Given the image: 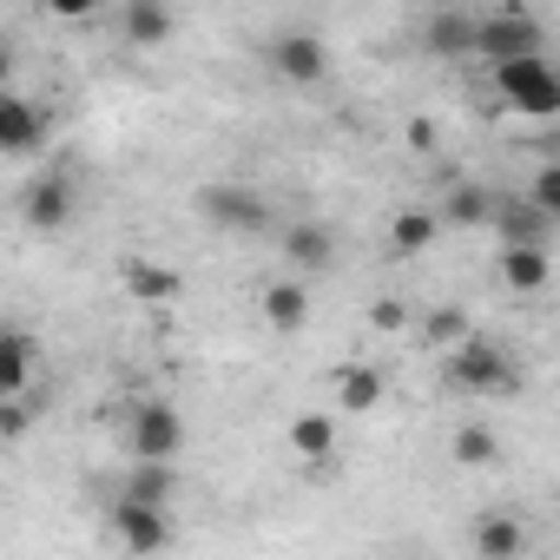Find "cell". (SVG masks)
Returning <instances> with one entry per match:
<instances>
[{"mask_svg": "<svg viewBox=\"0 0 560 560\" xmlns=\"http://www.w3.org/2000/svg\"><path fill=\"white\" fill-rule=\"evenodd\" d=\"M448 455H455L462 468H494V462H501V442H494L488 422H462L455 442H448Z\"/></svg>", "mask_w": 560, "mask_h": 560, "instance_id": "cell-25", "label": "cell"}, {"mask_svg": "<svg viewBox=\"0 0 560 560\" xmlns=\"http://www.w3.org/2000/svg\"><path fill=\"white\" fill-rule=\"evenodd\" d=\"M422 47L435 60H468L475 54V8H435L422 21Z\"/></svg>", "mask_w": 560, "mask_h": 560, "instance_id": "cell-14", "label": "cell"}, {"mask_svg": "<svg viewBox=\"0 0 560 560\" xmlns=\"http://www.w3.org/2000/svg\"><path fill=\"white\" fill-rule=\"evenodd\" d=\"M402 139H409V152H435V145H442L435 119H409V126H402Z\"/></svg>", "mask_w": 560, "mask_h": 560, "instance_id": "cell-28", "label": "cell"}, {"mask_svg": "<svg viewBox=\"0 0 560 560\" xmlns=\"http://www.w3.org/2000/svg\"><path fill=\"white\" fill-rule=\"evenodd\" d=\"M8 80H14V47L0 40V93H8Z\"/></svg>", "mask_w": 560, "mask_h": 560, "instance_id": "cell-29", "label": "cell"}, {"mask_svg": "<svg viewBox=\"0 0 560 560\" xmlns=\"http://www.w3.org/2000/svg\"><path fill=\"white\" fill-rule=\"evenodd\" d=\"M475 560H521L527 553V521L514 514V508H488V514H475Z\"/></svg>", "mask_w": 560, "mask_h": 560, "instance_id": "cell-12", "label": "cell"}, {"mask_svg": "<svg viewBox=\"0 0 560 560\" xmlns=\"http://www.w3.org/2000/svg\"><path fill=\"white\" fill-rule=\"evenodd\" d=\"M442 383L455 389V396H521V357L508 350V343H494V337H468L462 350H448L442 357Z\"/></svg>", "mask_w": 560, "mask_h": 560, "instance_id": "cell-1", "label": "cell"}, {"mask_svg": "<svg viewBox=\"0 0 560 560\" xmlns=\"http://www.w3.org/2000/svg\"><path fill=\"white\" fill-rule=\"evenodd\" d=\"M468 337H475V324H468L462 304H435V311H422V343H429V350L448 357V350H462Z\"/></svg>", "mask_w": 560, "mask_h": 560, "instance_id": "cell-23", "label": "cell"}, {"mask_svg": "<svg viewBox=\"0 0 560 560\" xmlns=\"http://www.w3.org/2000/svg\"><path fill=\"white\" fill-rule=\"evenodd\" d=\"M119 291H126L132 304H145V311H165V304L185 298V277H178L172 264H159V257H126V264H119Z\"/></svg>", "mask_w": 560, "mask_h": 560, "instance_id": "cell-10", "label": "cell"}, {"mask_svg": "<svg viewBox=\"0 0 560 560\" xmlns=\"http://www.w3.org/2000/svg\"><path fill=\"white\" fill-rule=\"evenodd\" d=\"M435 237H442V224H435L429 205H402V211L389 218V250H396V257H422Z\"/></svg>", "mask_w": 560, "mask_h": 560, "instance_id": "cell-22", "label": "cell"}, {"mask_svg": "<svg viewBox=\"0 0 560 560\" xmlns=\"http://www.w3.org/2000/svg\"><path fill=\"white\" fill-rule=\"evenodd\" d=\"M264 67L284 80V86H324L330 80V47L311 27H277L264 40Z\"/></svg>", "mask_w": 560, "mask_h": 560, "instance_id": "cell-6", "label": "cell"}, {"mask_svg": "<svg viewBox=\"0 0 560 560\" xmlns=\"http://www.w3.org/2000/svg\"><path fill=\"white\" fill-rule=\"evenodd\" d=\"M198 218L211 231L257 237V231H270V198L257 185H244V178H211V185H198Z\"/></svg>", "mask_w": 560, "mask_h": 560, "instance_id": "cell-5", "label": "cell"}, {"mask_svg": "<svg viewBox=\"0 0 560 560\" xmlns=\"http://www.w3.org/2000/svg\"><path fill=\"white\" fill-rule=\"evenodd\" d=\"M119 34L132 47H165L178 34V14L165 8V0H126V8H119Z\"/></svg>", "mask_w": 560, "mask_h": 560, "instance_id": "cell-18", "label": "cell"}, {"mask_svg": "<svg viewBox=\"0 0 560 560\" xmlns=\"http://www.w3.org/2000/svg\"><path fill=\"white\" fill-rule=\"evenodd\" d=\"M126 455L139 468H178V455H185V416L165 396H139L126 409Z\"/></svg>", "mask_w": 560, "mask_h": 560, "instance_id": "cell-2", "label": "cell"}, {"mask_svg": "<svg viewBox=\"0 0 560 560\" xmlns=\"http://www.w3.org/2000/svg\"><path fill=\"white\" fill-rule=\"evenodd\" d=\"M494 237H501V250H521V244H547V218H534L527 211V198H494Z\"/></svg>", "mask_w": 560, "mask_h": 560, "instance_id": "cell-21", "label": "cell"}, {"mask_svg": "<svg viewBox=\"0 0 560 560\" xmlns=\"http://www.w3.org/2000/svg\"><path fill=\"white\" fill-rule=\"evenodd\" d=\"M494 198H501V191H488L481 178H455V185L442 191V205H429V211H435V224H455V231H481V224L494 218Z\"/></svg>", "mask_w": 560, "mask_h": 560, "instance_id": "cell-13", "label": "cell"}, {"mask_svg": "<svg viewBox=\"0 0 560 560\" xmlns=\"http://www.w3.org/2000/svg\"><path fill=\"white\" fill-rule=\"evenodd\" d=\"M126 501H145V508H172V494H178V468H126V488H119Z\"/></svg>", "mask_w": 560, "mask_h": 560, "instance_id": "cell-24", "label": "cell"}, {"mask_svg": "<svg viewBox=\"0 0 560 560\" xmlns=\"http://www.w3.org/2000/svg\"><path fill=\"white\" fill-rule=\"evenodd\" d=\"M383 396H389L383 363H343V370L330 376V402H337L330 416H337V422H343V416H350V422H357V416H376Z\"/></svg>", "mask_w": 560, "mask_h": 560, "instance_id": "cell-9", "label": "cell"}, {"mask_svg": "<svg viewBox=\"0 0 560 560\" xmlns=\"http://www.w3.org/2000/svg\"><path fill=\"white\" fill-rule=\"evenodd\" d=\"M409 324H416V311H409L402 298H376V304H370V330H376V337H402Z\"/></svg>", "mask_w": 560, "mask_h": 560, "instance_id": "cell-27", "label": "cell"}, {"mask_svg": "<svg viewBox=\"0 0 560 560\" xmlns=\"http://www.w3.org/2000/svg\"><path fill=\"white\" fill-rule=\"evenodd\" d=\"M34 363H40V350L27 330H0V402H21L34 389Z\"/></svg>", "mask_w": 560, "mask_h": 560, "instance_id": "cell-16", "label": "cell"}, {"mask_svg": "<svg viewBox=\"0 0 560 560\" xmlns=\"http://www.w3.org/2000/svg\"><path fill=\"white\" fill-rule=\"evenodd\" d=\"M73 211H80V178H73L67 165H54V172L27 178V191H21V224H27L34 237L67 231V224H73Z\"/></svg>", "mask_w": 560, "mask_h": 560, "instance_id": "cell-7", "label": "cell"}, {"mask_svg": "<svg viewBox=\"0 0 560 560\" xmlns=\"http://www.w3.org/2000/svg\"><path fill=\"white\" fill-rule=\"evenodd\" d=\"M284 257H291L298 270H330V264H337V231L317 224V218H298V224H284ZM298 270H291V277H298Z\"/></svg>", "mask_w": 560, "mask_h": 560, "instance_id": "cell-15", "label": "cell"}, {"mask_svg": "<svg viewBox=\"0 0 560 560\" xmlns=\"http://www.w3.org/2000/svg\"><path fill=\"white\" fill-rule=\"evenodd\" d=\"M540 47H547V27L534 21V8H521V0H501V8L475 14V54L488 67L521 60V54H540Z\"/></svg>", "mask_w": 560, "mask_h": 560, "instance_id": "cell-4", "label": "cell"}, {"mask_svg": "<svg viewBox=\"0 0 560 560\" xmlns=\"http://www.w3.org/2000/svg\"><path fill=\"white\" fill-rule=\"evenodd\" d=\"M488 73H494V93L508 100V113H521V119H553L560 113V73H553L547 54H521V60H501Z\"/></svg>", "mask_w": 560, "mask_h": 560, "instance_id": "cell-3", "label": "cell"}, {"mask_svg": "<svg viewBox=\"0 0 560 560\" xmlns=\"http://www.w3.org/2000/svg\"><path fill=\"white\" fill-rule=\"evenodd\" d=\"M257 317L270 324V337H298L311 324V284L304 277H270L257 291Z\"/></svg>", "mask_w": 560, "mask_h": 560, "instance_id": "cell-11", "label": "cell"}, {"mask_svg": "<svg viewBox=\"0 0 560 560\" xmlns=\"http://www.w3.org/2000/svg\"><path fill=\"white\" fill-rule=\"evenodd\" d=\"M337 442H343V422H337L330 409H304V416L291 422V455H298V462H330Z\"/></svg>", "mask_w": 560, "mask_h": 560, "instance_id": "cell-20", "label": "cell"}, {"mask_svg": "<svg viewBox=\"0 0 560 560\" xmlns=\"http://www.w3.org/2000/svg\"><path fill=\"white\" fill-rule=\"evenodd\" d=\"M106 527H113L119 553H132V560H152V553L172 547V508H145V501H126L119 494L106 508Z\"/></svg>", "mask_w": 560, "mask_h": 560, "instance_id": "cell-8", "label": "cell"}, {"mask_svg": "<svg viewBox=\"0 0 560 560\" xmlns=\"http://www.w3.org/2000/svg\"><path fill=\"white\" fill-rule=\"evenodd\" d=\"M547 277H553V250H547V244L501 250V284H508L514 298H534V291H547Z\"/></svg>", "mask_w": 560, "mask_h": 560, "instance_id": "cell-19", "label": "cell"}, {"mask_svg": "<svg viewBox=\"0 0 560 560\" xmlns=\"http://www.w3.org/2000/svg\"><path fill=\"white\" fill-rule=\"evenodd\" d=\"M47 139V113L21 93H0V152H34Z\"/></svg>", "mask_w": 560, "mask_h": 560, "instance_id": "cell-17", "label": "cell"}, {"mask_svg": "<svg viewBox=\"0 0 560 560\" xmlns=\"http://www.w3.org/2000/svg\"><path fill=\"white\" fill-rule=\"evenodd\" d=\"M527 211L547 218V224H560V165H553V159L527 178Z\"/></svg>", "mask_w": 560, "mask_h": 560, "instance_id": "cell-26", "label": "cell"}]
</instances>
